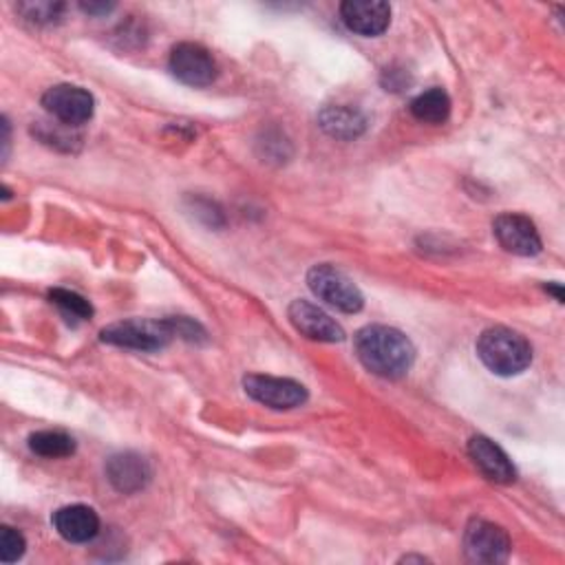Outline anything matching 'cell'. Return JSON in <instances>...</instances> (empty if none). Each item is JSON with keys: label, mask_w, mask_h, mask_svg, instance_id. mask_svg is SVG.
<instances>
[{"label": "cell", "mask_w": 565, "mask_h": 565, "mask_svg": "<svg viewBox=\"0 0 565 565\" xmlns=\"http://www.w3.org/2000/svg\"><path fill=\"white\" fill-rule=\"evenodd\" d=\"M464 550L475 563H503L510 554V536L497 523L472 519L464 532Z\"/></svg>", "instance_id": "5"}, {"label": "cell", "mask_w": 565, "mask_h": 565, "mask_svg": "<svg viewBox=\"0 0 565 565\" xmlns=\"http://www.w3.org/2000/svg\"><path fill=\"white\" fill-rule=\"evenodd\" d=\"M80 8H83L87 14H109V12L113 10V6H105V3H102V6H96V3H89V6H87V3H85V6H80Z\"/></svg>", "instance_id": "22"}, {"label": "cell", "mask_w": 565, "mask_h": 565, "mask_svg": "<svg viewBox=\"0 0 565 565\" xmlns=\"http://www.w3.org/2000/svg\"><path fill=\"white\" fill-rule=\"evenodd\" d=\"M195 213H197V217H204V219H206V224H208V226H213V228H217V226H221V224H224V215H221V210H219L215 204L206 202V199L195 202Z\"/></svg>", "instance_id": "21"}, {"label": "cell", "mask_w": 565, "mask_h": 565, "mask_svg": "<svg viewBox=\"0 0 565 565\" xmlns=\"http://www.w3.org/2000/svg\"><path fill=\"white\" fill-rule=\"evenodd\" d=\"M246 393L270 406V409H279V411H287V409H296L301 404H305L307 400V389L290 378H274V376H248L243 380Z\"/></svg>", "instance_id": "7"}, {"label": "cell", "mask_w": 565, "mask_h": 565, "mask_svg": "<svg viewBox=\"0 0 565 565\" xmlns=\"http://www.w3.org/2000/svg\"><path fill=\"white\" fill-rule=\"evenodd\" d=\"M30 448L41 457H69L76 450L72 435L63 431H41L30 437Z\"/></svg>", "instance_id": "17"}, {"label": "cell", "mask_w": 565, "mask_h": 565, "mask_svg": "<svg viewBox=\"0 0 565 565\" xmlns=\"http://www.w3.org/2000/svg\"><path fill=\"white\" fill-rule=\"evenodd\" d=\"M307 285L309 290L332 307L345 312V314H356L362 309L365 298L358 290V285L334 265H316L307 274Z\"/></svg>", "instance_id": "4"}, {"label": "cell", "mask_w": 565, "mask_h": 565, "mask_svg": "<svg viewBox=\"0 0 565 565\" xmlns=\"http://www.w3.org/2000/svg\"><path fill=\"white\" fill-rule=\"evenodd\" d=\"M107 477L116 490L133 495L146 488L153 477L151 464L138 453H118L107 461Z\"/></svg>", "instance_id": "12"}, {"label": "cell", "mask_w": 565, "mask_h": 565, "mask_svg": "<svg viewBox=\"0 0 565 565\" xmlns=\"http://www.w3.org/2000/svg\"><path fill=\"white\" fill-rule=\"evenodd\" d=\"M19 10L25 14V19H30L39 25H52L61 19L65 8L61 3H25Z\"/></svg>", "instance_id": "20"}, {"label": "cell", "mask_w": 565, "mask_h": 565, "mask_svg": "<svg viewBox=\"0 0 565 565\" xmlns=\"http://www.w3.org/2000/svg\"><path fill=\"white\" fill-rule=\"evenodd\" d=\"M340 19L354 34L371 39L391 25V8L382 0H347L340 6Z\"/></svg>", "instance_id": "9"}, {"label": "cell", "mask_w": 565, "mask_h": 565, "mask_svg": "<svg viewBox=\"0 0 565 565\" xmlns=\"http://www.w3.org/2000/svg\"><path fill=\"white\" fill-rule=\"evenodd\" d=\"M320 127L332 138L354 140L365 131L367 120L360 111H356L351 107H327L320 113Z\"/></svg>", "instance_id": "15"}, {"label": "cell", "mask_w": 565, "mask_h": 565, "mask_svg": "<svg viewBox=\"0 0 565 565\" xmlns=\"http://www.w3.org/2000/svg\"><path fill=\"white\" fill-rule=\"evenodd\" d=\"M25 547H28L25 536L19 530L10 525L0 530V558H3V563L19 561L25 554Z\"/></svg>", "instance_id": "19"}, {"label": "cell", "mask_w": 565, "mask_h": 565, "mask_svg": "<svg viewBox=\"0 0 565 565\" xmlns=\"http://www.w3.org/2000/svg\"><path fill=\"white\" fill-rule=\"evenodd\" d=\"M175 332L171 320H146V318H133V320H122L113 323L102 329V340L127 347V349H138V351H157L166 347L173 340Z\"/></svg>", "instance_id": "3"}, {"label": "cell", "mask_w": 565, "mask_h": 565, "mask_svg": "<svg viewBox=\"0 0 565 565\" xmlns=\"http://www.w3.org/2000/svg\"><path fill=\"white\" fill-rule=\"evenodd\" d=\"M54 525L63 539L72 543H89L100 532V517L94 508L76 503L61 508L54 514Z\"/></svg>", "instance_id": "14"}, {"label": "cell", "mask_w": 565, "mask_h": 565, "mask_svg": "<svg viewBox=\"0 0 565 565\" xmlns=\"http://www.w3.org/2000/svg\"><path fill=\"white\" fill-rule=\"evenodd\" d=\"M287 316L296 332H301L309 340L340 343L345 338L343 327L329 314L307 301H294L287 309Z\"/></svg>", "instance_id": "11"}, {"label": "cell", "mask_w": 565, "mask_h": 565, "mask_svg": "<svg viewBox=\"0 0 565 565\" xmlns=\"http://www.w3.org/2000/svg\"><path fill=\"white\" fill-rule=\"evenodd\" d=\"M43 107L65 127H80L89 122L96 111L94 96L76 85L52 87L43 96Z\"/></svg>", "instance_id": "6"}, {"label": "cell", "mask_w": 565, "mask_h": 565, "mask_svg": "<svg viewBox=\"0 0 565 565\" xmlns=\"http://www.w3.org/2000/svg\"><path fill=\"white\" fill-rule=\"evenodd\" d=\"M495 237L503 250L517 257H534L541 252V237L534 224L523 215H501L495 219Z\"/></svg>", "instance_id": "10"}, {"label": "cell", "mask_w": 565, "mask_h": 565, "mask_svg": "<svg viewBox=\"0 0 565 565\" xmlns=\"http://www.w3.org/2000/svg\"><path fill=\"white\" fill-rule=\"evenodd\" d=\"M411 113L426 124H442L450 116V98L444 89H431L420 94L411 102Z\"/></svg>", "instance_id": "16"}, {"label": "cell", "mask_w": 565, "mask_h": 565, "mask_svg": "<svg viewBox=\"0 0 565 565\" xmlns=\"http://www.w3.org/2000/svg\"><path fill=\"white\" fill-rule=\"evenodd\" d=\"M50 298H52V303H56L67 316H74V318H78V320H87V318L94 316L91 303H89L85 296L76 294V292H69V290H52Z\"/></svg>", "instance_id": "18"}, {"label": "cell", "mask_w": 565, "mask_h": 565, "mask_svg": "<svg viewBox=\"0 0 565 565\" xmlns=\"http://www.w3.org/2000/svg\"><path fill=\"white\" fill-rule=\"evenodd\" d=\"M468 455L472 457L475 466L497 483H512L517 479V470L508 455L488 437L477 435L468 442Z\"/></svg>", "instance_id": "13"}, {"label": "cell", "mask_w": 565, "mask_h": 565, "mask_svg": "<svg viewBox=\"0 0 565 565\" xmlns=\"http://www.w3.org/2000/svg\"><path fill=\"white\" fill-rule=\"evenodd\" d=\"M173 76L188 87H208L217 80V63L208 50L195 43H182L171 52Z\"/></svg>", "instance_id": "8"}, {"label": "cell", "mask_w": 565, "mask_h": 565, "mask_svg": "<svg viewBox=\"0 0 565 565\" xmlns=\"http://www.w3.org/2000/svg\"><path fill=\"white\" fill-rule=\"evenodd\" d=\"M477 354L492 373L506 378L525 371L532 362L530 343L508 327L486 329L477 340Z\"/></svg>", "instance_id": "2"}, {"label": "cell", "mask_w": 565, "mask_h": 565, "mask_svg": "<svg viewBox=\"0 0 565 565\" xmlns=\"http://www.w3.org/2000/svg\"><path fill=\"white\" fill-rule=\"evenodd\" d=\"M356 351L360 362L380 378H402L409 373L415 349L411 340L393 327L369 325L356 336Z\"/></svg>", "instance_id": "1"}]
</instances>
